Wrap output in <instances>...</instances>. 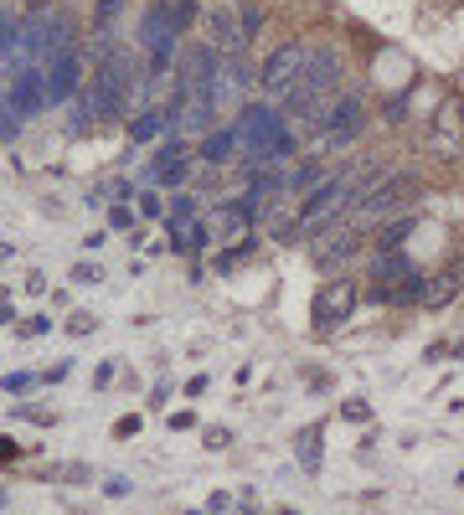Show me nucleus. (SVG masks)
<instances>
[{
  "mask_svg": "<svg viewBox=\"0 0 464 515\" xmlns=\"http://www.w3.org/2000/svg\"><path fill=\"white\" fill-rule=\"evenodd\" d=\"M459 289V274H439L433 284H423V305H449Z\"/></svg>",
  "mask_w": 464,
  "mask_h": 515,
  "instance_id": "nucleus-16",
  "label": "nucleus"
},
{
  "mask_svg": "<svg viewBox=\"0 0 464 515\" xmlns=\"http://www.w3.org/2000/svg\"><path fill=\"white\" fill-rule=\"evenodd\" d=\"M232 145H238V129H227V134H212V140H207V160H222Z\"/></svg>",
  "mask_w": 464,
  "mask_h": 515,
  "instance_id": "nucleus-20",
  "label": "nucleus"
},
{
  "mask_svg": "<svg viewBox=\"0 0 464 515\" xmlns=\"http://www.w3.org/2000/svg\"><path fill=\"white\" fill-rule=\"evenodd\" d=\"M0 505H5V490H0Z\"/></svg>",
  "mask_w": 464,
  "mask_h": 515,
  "instance_id": "nucleus-29",
  "label": "nucleus"
},
{
  "mask_svg": "<svg viewBox=\"0 0 464 515\" xmlns=\"http://www.w3.org/2000/svg\"><path fill=\"white\" fill-rule=\"evenodd\" d=\"M73 335H94V320H88V315H73Z\"/></svg>",
  "mask_w": 464,
  "mask_h": 515,
  "instance_id": "nucleus-26",
  "label": "nucleus"
},
{
  "mask_svg": "<svg viewBox=\"0 0 464 515\" xmlns=\"http://www.w3.org/2000/svg\"><path fill=\"white\" fill-rule=\"evenodd\" d=\"M140 211H144V217H161V201H155V196L144 191V196H140Z\"/></svg>",
  "mask_w": 464,
  "mask_h": 515,
  "instance_id": "nucleus-25",
  "label": "nucleus"
},
{
  "mask_svg": "<svg viewBox=\"0 0 464 515\" xmlns=\"http://www.w3.org/2000/svg\"><path fill=\"white\" fill-rule=\"evenodd\" d=\"M356 129H361V98L346 93V98H336V109L325 119V140H331V145H346Z\"/></svg>",
  "mask_w": 464,
  "mask_h": 515,
  "instance_id": "nucleus-10",
  "label": "nucleus"
},
{
  "mask_svg": "<svg viewBox=\"0 0 464 515\" xmlns=\"http://www.w3.org/2000/svg\"><path fill=\"white\" fill-rule=\"evenodd\" d=\"M16 47H21L16 16H5V11H0V57H5V63H16Z\"/></svg>",
  "mask_w": 464,
  "mask_h": 515,
  "instance_id": "nucleus-17",
  "label": "nucleus"
},
{
  "mask_svg": "<svg viewBox=\"0 0 464 515\" xmlns=\"http://www.w3.org/2000/svg\"><path fill=\"white\" fill-rule=\"evenodd\" d=\"M212 32H217V47H232V52L248 42V26H242V16H232V5H222V11L212 16Z\"/></svg>",
  "mask_w": 464,
  "mask_h": 515,
  "instance_id": "nucleus-14",
  "label": "nucleus"
},
{
  "mask_svg": "<svg viewBox=\"0 0 464 515\" xmlns=\"http://www.w3.org/2000/svg\"><path fill=\"white\" fill-rule=\"evenodd\" d=\"M165 11H171V21H176V32H186V26H192V16H196V0H171Z\"/></svg>",
  "mask_w": 464,
  "mask_h": 515,
  "instance_id": "nucleus-21",
  "label": "nucleus"
},
{
  "mask_svg": "<svg viewBox=\"0 0 464 515\" xmlns=\"http://www.w3.org/2000/svg\"><path fill=\"white\" fill-rule=\"evenodd\" d=\"M176 21H171V11H165V0L161 5H150V16H144V52H150V67L161 73L165 63H171V47H176Z\"/></svg>",
  "mask_w": 464,
  "mask_h": 515,
  "instance_id": "nucleus-8",
  "label": "nucleus"
},
{
  "mask_svg": "<svg viewBox=\"0 0 464 515\" xmlns=\"http://www.w3.org/2000/svg\"><path fill=\"white\" fill-rule=\"evenodd\" d=\"M21 52H26V63H52V57L73 52V21L57 11H36L21 26Z\"/></svg>",
  "mask_w": 464,
  "mask_h": 515,
  "instance_id": "nucleus-2",
  "label": "nucleus"
},
{
  "mask_svg": "<svg viewBox=\"0 0 464 515\" xmlns=\"http://www.w3.org/2000/svg\"><path fill=\"white\" fill-rule=\"evenodd\" d=\"M304 52H310V47H300V42H284V47L269 57V67H263V88H269L273 98H289V88L300 83V73H304Z\"/></svg>",
  "mask_w": 464,
  "mask_h": 515,
  "instance_id": "nucleus-7",
  "label": "nucleus"
},
{
  "mask_svg": "<svg viewBox=\"0 0 464 515\" xmlns=\"http://www.w3.org/2000/svg\"><path fill=\"white\" fill-rule=\"evenodd\" d=\"M161 124H165V113H140V119H134V140H155V134H161Z\"/></svg>",
  "mask_w": 464,
  "mask_h": 515,
  "instance_id": "nucleus-18",
  "label": "nucleus"
},
{
  "mask_svg": "<svg viewBox=\"0 0 464 515\" xmlns=\"http://www.w3.org/2000/svg\"><path fill=\"white\" fill-rule=\"evenodd\" d=\"M341 418H351V423H367V418H371V407H367V403H346V407H341Z\"/></svg>",
  "mask_w": 464,
  "mask_h": 515,
  "instance_id": "nucleus-22",
  "label": "nucleus"
},
{
  "mask_svg": "<svg viewBox=\"0 0 464 515\" xmlns=\"http://www.w3.org/2000/svg\"><path fill=\"white\" fill-rule=\"evenodd\" d=\"M124 93H129V63L114 52L109 63L98 67V78H94V103H88V113H119Z\"/></svg>",
  "mask_w": 464,
  "mask_h": 515,
  "instance_id": "nucleus-5",
  "label": "nucleus"
},
{
  "mask_svg": "<svg viewBox=\"0 0 464 515\" xmlns=\"http://www.w3.org/2000/svg\"><path fill=\"white\" fill-rule=\"evenodd\" d=\"M377 180H371L367 165H351V170H341V176H331L321 186V191L310 196L300 207V222H294V238H315V232H325V227L336 222V217H346V211L361 201V196L371 191Z\"/></svg>",
  "mask_w": 464,
  "mask_h": 515,
  "instance_id": "nucleus-1",
  "label": "nucleus"
},
{
  "mask_svg": "<svg viewBox=\"0 0 464 515\" xmlns=\"http://www.w3.org/2000/svg\"><path fill=\"white\" fill-rule=\"evenodd\" d=\"M16 453H21V449H16V443H11V438H0V464H11Z\"/></svg>",
  "mask_w": 464,
  "mask_h": 515,
  "instance_id": "nucleus-27",
  "label": "nucleus"
},
{
  "mask_svg": "<svg viewBox=\"0 0 464 515\" xmlns=\"http://www.w3.org/2000/svg\"><path fill=\"white\" fill-rule=\"evenodd\" d=\"M47 73H36V67H21L16 83H11V113H36L47 103Z\"/></svg>",
  "mask_w": 464,
  "mask_h": 515,
  "instance_id": "nucleus-9",
  "label": "nucleus"
},
{
  "mask_svg": "<svg viewBox=\"0 0 464 515\" xmlns=\"http://www.w3.org/2000/svg\"><path fill=\"white\" fill-rule=\"evenodd\" d=\"M5 258H11V248H0V263H5Z\"/></svg>",
  "mask_w": 464,
  "mask_h": 515,
  "instance_id": "nucleus-28",
  "label": "nucleus"
},
{
  "mask_svg": "<svg viewBox=\"0 0 464 515\" xmlns=\"http://www.w3.org/2000/svg\"><path fill=\"white\" fill-rule=\"evenodd\" d=\"M300 459H304V469L321 464V428H315V433H300Z\"/></svg>",
  "mask_w": 464,
  "mask_h": 515,
  "instance_id": "nucleus-19",
  "label": "nucleus"
},
{
  "mask_svg": "<svg viewBox=\"0 0 464 515\" xmlns=\"http://www.w3.org/2000/svg\"><path fill=\"white\" fill-rule=\"evenodd\" d=\"M73 278H78V284H98L104 274H98L94 263H78V268H73Z\"/></svg>",
  "mask_w": 464,
  "mask_h": 515,
  "instance_id": "nucleus-24",
  "label": "nucleus"
},
{
  "mask_svg": "<svg viewBox=\"0 0 464 515\" xmlns=\"http://www.w3.org/2000/svg\"><path fill=\"white\" fill-rule=\"evenodd\" d=\"M413 196V180L402 176V180H382V186H371L367 196H361V207L351 211V222L356 227H371V222H382V217H392V211L402 207Z\"/></svg>",
  "mask_w": 464,
  "mask_h": 515,
  "instance_id": "nucleus-4",
  "label": "nucleus"
},
{
  "mask_svg": "<svg viewBox=\"0 0 464 515\" xmlns=\"http://www.w3.org/2000/svg\"><path fill=\"white\" fill-rule=\"evenodd\" d=\"M171 242H176V253H202L207 232H202L192 217H171Z\"/></svg>",
  "mask_w": 464,
  "mask_h": 515,
  "instance_id": "nucleus-15",
  "label": "nucleus"
},
{
  "mask_svg": "<svg viewBox=\"0 0 464 515\" xmlns=\"http://www.w3.org/2000/svg\"><path fill=\"white\" fill-rule=\"evenodd\" d=\"M408 274H413V268H408V258H398V248H382V253H377V263H371V284H377V299H382L387 289H398Z\"/></svg>",
  "mask_w": 464,
  "mask_h": 515,
  "instance_id": "nucleus-12",
  "label": "nucleus"
},
{
  "mask_svg": "<svg viewBox=\"0 0 464 515\" xmlns=\"http://www.w3.org/2000/svg\"><path fill=\"white\" fill-rule=\"evenodd\" d=\"M238 145L258 150V160H269V155H289V134L279 124V113L269 103H253V109H242L238 119Z\"/></svg>",
  "mask_w": 464,
  "mask_h": 515,
  "instance_id": "nucleus-3",
  "label": "nucleus"
},
{
  "mask_svg": "<svg viewBox=\"0 0 464 515\" xmlns=\"http://www.w3.org/2000/svg\"><path fill=\"white\" fill-rule=\"evenodd\" d=\"M78 63H73V52L63 57H52L47 63V103H63V98H78Z\"/></svg>",
  "mask_w": 464,
  "mask_h": 515,
  "instance_id": "nucleus-11",
  "label": "nucleus"
},
{
  "mask_svg": "<svg viewBox=\"0 0 464 515\" xmlns=\"http://www.w3.org/2000/svg\"><path fill=\"white\" fill-rule=\"evenodd\" d=\"M119 5H124V0H98V26H109V21L119 16Z\"/></svg>",
  "mask_w": 464,
  "mask_h": 515,
  "instance_id": "nucleus-23",
  "label": "nucleus"
},
{
  "mask_svg": "<svg viewBox=\"0 0 464 515\" xmlns=\"http://www.w3.org/2000/svg\"><path fill=\"white\" fill-rule=\"evenodd\" d=\"M212 73H217V52L212 47H196L192 57H186V67H181V88H186V93H207V83H212Z\"/></svg>",
  "mask_w": 464,
  "mask_h": 515,
  "instance_id": "nucleus-13",
  "label": "nucleus"
},
{
  "mask_svg": "<svg viewBox=\"0 0 464 515\" xmlns=\"http://www.w3.org/2000/svg\"><path fill=\"white\" fill-rule=\"evenodd\" d=\"M356 309V284H346V278H336V284H325V289H315V330H336V325L351 320Z\"/></svg>",
  "mask_w": 464,
  "mask_h": 515,
  "instance_id": "nucleus-6",
  "label": "nucleus"
}]
</instances>
